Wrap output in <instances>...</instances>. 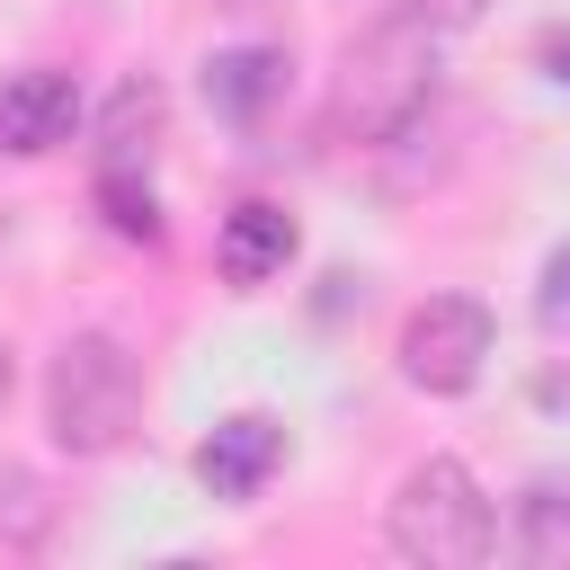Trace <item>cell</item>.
I'll return each mask as SVG.
<instances>
[{
	"instance_id": "3957f363",
	"label": "cell",
	"mask_w": 570,
	"mask_h": 570,
	"mask_svg": "<svg viewBox=\"0 0 570 570\" xmlns=\"http://www.w3.org/2000/svg\"><path fill=\"white\" fill-rule=\"evenodd\" d=\"M428 107H436V36L401 9V18H383V27L347 53L338 125H347L356 142H401Z\"/></svg>"
},
{
	"instance_id": "52a82bcc",
	"label": "cell",
	"mask_w": 570,
	"mask_h": 570,
	"mask_svg": "<svg viewBox=\"0 0 570 570\" xmlns=\"http://www.w3.org/2000/svg\"><path fill=\"white\" fill-rule=\"evenodd\" d=\"M294 214L285 205H267V196H249V205H232L223 214V232H214V267L232 276V285H267V276H285V258H294Z\"/></svg>"
},
{
	"instance_id": "5bb4252c",
	"label": "cell",
	"mask_w": 570,
	"mask_h": 570,
	"mask_svg": "<svg viewBox=\"0 0 570 570\" xmlns=\"http://www.w3.org/2000/svg\"><path fill=\"white\" fill-rule=\"evenodd\" d=\"M543 62H552V80H570V36H543Z\"/></svg>"
},
{
	"instance_id": "6da1fadb",
	"label": "cell",
	"mask_w": 570,
	"mask_h": 570,
	"mask_svg": "<svg viewBox=\"0 0 570 570\" xmlns=\"http://www.w3.org/2000/svg\"><path fill=\"white\" fill-rule=\"evenodd\" d=\"M383 543L419 570H481L499 552V508L481 499L463 454H428L401 472V490L383 508Z\"/></svg>"
},
{
	"instance_id": "5b68a950",
	"label": "cell",
	"mask_w": 570,
	"mask_h": 570,
	"mask_svg": "<svg viewBox=\"0 0 570 570\" xmlns=\"http://www.w3.org/2000/svg\"><path fill=\"white\" fill-rule=\"evenodd\" d=\"M276 463H285V428H276L267 410H240V419H223V428L196 445V481H205L214 499H258Z\"/></svg>"
},
{
	"instance_id": "8fae6325",
	"label": "cell",
	"mask_w": 570,
	"mask_h": 570,
	"mask_svg": "<svg viewBox=\"0 0 570 570\" xmlns=\"http://www.w3.org/2000/svg\"><path fill=\"white\" fill-rule=\"evenodd\" d=\"M98 205L116 240H160V196L142 187V169H98Z\"/></svg>"
},
{
	"instance_id": "9c48e42d",
	"label": "cell",
	"mask_w": 570,
	"mask_h": 570,
	"mask_svg": "<svg viewBox=\"0 0 570 570\" xmlns=\"http://www.w3.org/2000/svg\"><path fill=\"white\" fill-rule=\"evenodd\" d=\"M160 116H169L160 80H125L107 98V116H98V169H142L151 142H160Z\"/></svg>"
},
{
	"instance_id": "4fadbf2b",
	"label": "cell",
	"mask_w": 570,
	"mask_h": 570,
	"mask_svg": "<svg viewBox=\"0 0 570 570\" xmlns=\"http://www.w3.org/2000/svg\"><path fill=\"white\" fill-rule=\"evenodd\" d=\"M481 9H490V0H410V18H419L428 36H463V27H481Z\"/></svg>"
},
{
	"instance_id": "7c38bea8",
	"label": "cell",
	"mask_w": 570,
	"mask_h": 570,
	"mask_svg": "<svg viewBox=\"0 0 570 570\" xmlns=\"http://www.w3.org/2000/svg\"><path fill=\"white\" fill-rule=\"evenodd\" d=\"M534 312H543V330H570V240L543 258V285H534Z\"/></svg>"
},
{
	"instance_id": "2e32d148",
	"label": "cell",
	"mask_w": 570,
	"mask_h": 570,
	"mask_svg": "<svg viewBox=\"0 0 570 570\" xmlns=\"http://www.w3.org/2000/svg\"><path fill=\"white\" fill-rule=\"evenodd\" d=\"M240 9H249V0H240Z\"/></svg>"
},
{
	"instance_id": "9a60e30c",
	"label": "cell",
	"mask_w": 570,
	"mask_h": 570,
	"mask_svg": "<svg viewBox=\"0 0 570 570\" xmlns=\"http://www.w3.org/2000/svg\"><path fill=\"white\" fill-rule=\"evenodd\" d=\"M9 383H18V356H9V338H0V410H9Z\"/></svg>"
},
{
	"instance_id": "ba28073f",
	"label": "cell",
	"mask_w": 570,
	"mask_h": 570,
	"mask_svg": "<svg viewBox=\"0 0 570 570\" xmlns=\"http://www.w3.org/2000/svg\"><path fill=\"white\" fill-rule=\"evenodd\" d=\"M285 53H267V45H232V53H214L205 62V107L214 116H232V125H258L267 116V98L285 89Z\"/></svg>"
},
{
	"instance_id": "30bf717a",
	"label": "cell",
	"mask_w": 570,
	"mask_h": 570,
	"mask_svg": "<svg viewBox=\"0 0 570 570\" xmlns=\"http://www.w3.org/2000/svg\"><path fill=\"white\" fill-rule=\"evenodd\" d=\"M517 552L534 570H570V490L561 481H534L517 499Z\"/></svg>"
},
{
	"instance_id": "7a4b0ae2",
	"label": "cell",
	"mask_w": 570,
	"mask_h": 570,
	"mask_svg": "<svg viewBox=\"0 0 570 570\" xmlns=\"http://www.w3.org/2000/svg\"><path fill=\"white\" fill-rule=\"evenodd\" d=\"M142 419V365L116 330H71L45 365V428L62 454H116Z\"/></svg>"
},
{
	"instance_id": "8992f818",
	"label": "cell",
	"mask_w": 570,
	"mask_h": 570,
	"mask_svg": "<svg viewBox=\"0 0 570 570\" xmlns=\"http://www.w3.org/2000/svg\"><path fill=\"white\" fill-rule=\"evenodd\" d=\"M71 125H80V89H71V71H9L0 80V151H53V142H71Z\"/></svg>"
},
{
	"instance_id": "277c9868",
	"label": "cell",
	"mask_w": 570,
	"mask_h": 570,
	"mask_svg": "<svg viewBox=\"0 0 570 570\" xmlns=\"http://www.w3.org/2000/svg\"><path fill=\"white\" fill-rule=\"evenodd\" d=\"M392 356H401V383L410 392H436V401L472 392L481 365H490V303L481 294H428L401 321V347Z\"/></svg>"
}]
</instances>
